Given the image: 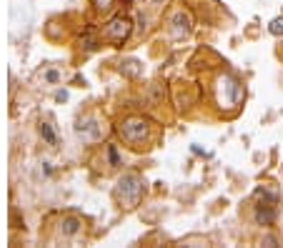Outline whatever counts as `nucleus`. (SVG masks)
Here are the masks:
<instances>
[{
	"instance_id": "obj_1",
	"label": "nucleus",
	"mask_w": 283,
	"mask_h": 248,
	"mask_svg": "<svg viewBox=\"0 0 283 248\" xmlns=\"http://www.w3.org/2000/svg\"><path fill=\"white\" fill-rule=\"evenodd\" d=\"M226 83H228L226 90L218 88V103H220V108H236V106L240 103L243 88H240V83H238L236 78H226Z\"/></svg>"
},
{
	"instance_id": "obj_2",
	"label": "nucleus",
	"mask_w": 283,
	"mask_h": 248,
	"mask_svg": "<svg viewBox=\"0 0 283 248\" xmlns=\"http://www.w3.org/2000/svg\"><path fill=\"white\" fill-rule=\"evenodd\" d=\"M128 33H130V23L128 20H123V18H118V20H113L108 28H106V38H110V40H116V43H123L126 38H128Z\"/></svg>"
},
{
	"instance_id": "obj_3",
	"label": "nucleus",
	"mask_w": 283,
	"mask_h": 248,
	"mask_svg": "<svg viewBox=\"0 0 283 248\" xmlns=\"http://www.w3.org/2000/svg\"><path fill=\"white\" fill-rule=\"evenodd\" d=\"M120 133H123L130 143H138V140L146 136V123H140V120H128V123L120 128Z\"/></svg>"
},
{
	"instance_id": "obj_4",
	"label": "nucleus",
	"mask_w": 283,
	"mask_h": 248,
	"mask_svg": "<svg viewBox=\"0 0 283 248\" xmlns=\"http://www.w3.org/2000/svg\"><path fill=\"white\" fill-rule=\"evenodd\" d=\"M256 220H258L260 226H270V223L276 220V210H270V206H266V210H263V208H258Z\"/></svg>"
},
{
	"instance_id": "obj_5",
	"label": "nucleus",
	"mask_w": 283,
	"mask_h": 248,
	"mask_svg": "<svg viewBox=\"0 0 283 248\" xmlns=\"http://www.w3.org/2000/svg\"><path fill=\"white\" fill-rule=\"evenodd\" d=\"M40 136H43V140H46L48 146H56V143H58V138H56V133H53V128H50L48 123L40 126Z\"/></svg>"
},
{
	"instance_id": "obj_6",
	"label": "nucleus",
	"mask_w": 283,
	"mask_h": 248,
	"mask_svg": "<svg viewBox=\"0 0 283 248\" xmlns=\"http://www.w3.org/2000/svg\"><path fill=\"white\" fill-rule=\"evenodd\" d=\"M63 226H66V228H63V233H66V236H73V233H78V228H80V223H78L76 218H68Z\"/></svg>"
},
{
	"instance_id": "obj_7",
	"label": "nucleus",
	"mask_w": 283,
	"mask_h": 248,
	"mask_svg": "<svg viewBox=\"0 0 283 248\" xmlns=\"http://www.w3.org/2000/svg\"><path fill=\"white\" fill-rule=\"evenodd\" d=\"M268 30H270L273 36H283V18H276V20L268 26Z\"/></svg>"
},
{
	"instance_id": "obj_8",
	"label": "nucleus",
	"mask_w": 283,
	"mask_h": 248,
	"mask_svg": "<svg viewBox=\"0 0 283 248\" xmlns=\"http://www.w3.org/2000/svg\"><path fill=\"white\" fill-rule=\"evenodd\" d=\"M108 156H110V163H113V166H120V158H118V153H116V148H113V146L108 148Z\"/></svg>"
},
{
	"instance_id": "obj_9",
	"label": "nucleus",
	"mask_w": 283,
	"mask_h": 248,
	"mask_svg": "<svg viewBox=\"0 0 283 248\" xmlns=\"http://www.w3.org/2000/svg\"><path fill=\"white\" fill-rule=\"evenodd\" d=\"M46 78H48V80H50V83H58V80H60V76H58V73H56V70H50V73H48V76H46Z\"/></svg>"
},
{
	"instance_id": "obj_10",
	"label": "nucleus",
	"mask_w": 283,
	"mask_h": 248,
	"mask_svg": "<svg viewBox=\"0 0 283 248\" xmlns=\"http://www.w3.org/2000/svg\"><path fill=\"white\" fill-rule=\"evenodd\" d=\"M56 100H58V103H63V100H68V93H66V90H60V93H56Z\"/></svg>"
},
{
	"instance_id": "obj_11",
	"label": "nucleus",
	"mask_w": 283,
	"mask_h": 248,
	"mask_svg": "<svg viewBox=\"0 0 283 248\" xmlns=\"http://www.w3.org/2000/svg\"><path fill=\"white\" fill-rule=\"evenodd\" d=\"M263 243H266V246H276V238H273V236H268V238H266Z\"/></svg>"
}]
</instances>
